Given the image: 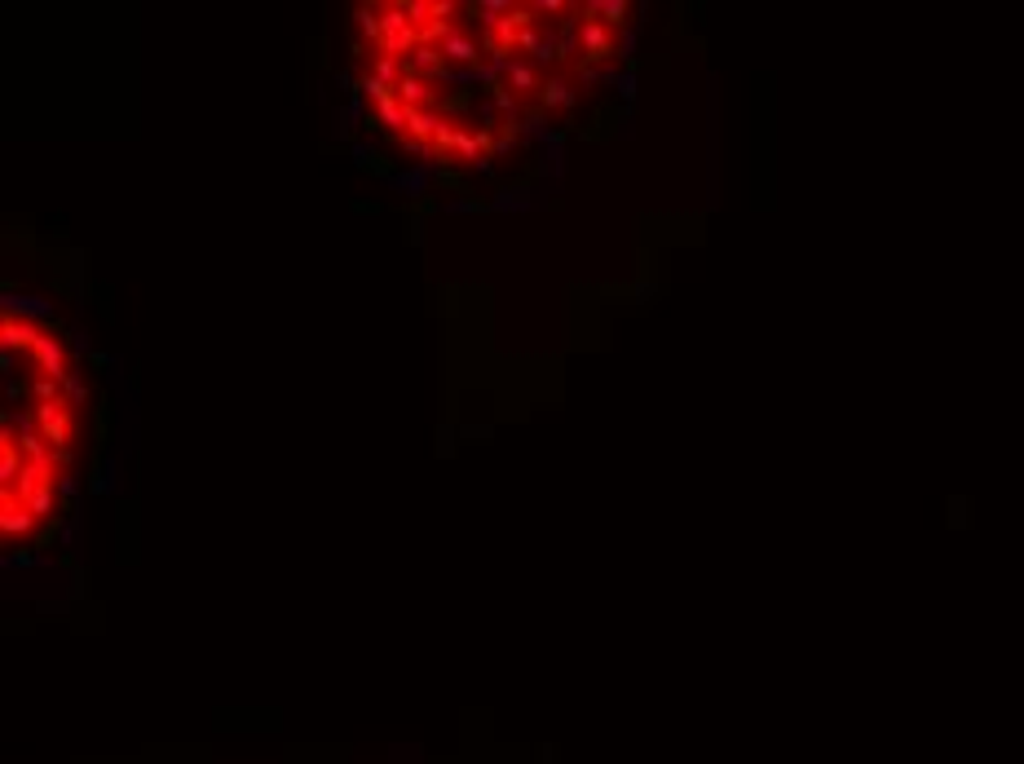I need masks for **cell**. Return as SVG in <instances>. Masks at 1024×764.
Instances as JSON below:
<instances>
[{
    "mask_svg": "<svg viewBox=\"0 0 1024 764\" xmlns=\"http://www.w3.org/2000/svg\"><path fill=\"white\" fill-rule=\"evenodd\" d=\"M437 49H442L446 67H455V71H468V67H486V53H491L486 36H482L477 27H468V22H460V27L442 31V36H437Z\"/></svg>",
    "mask_w": 1024,
    "mask_h": 764,
    "instance_id": "6da1fadb",
    "label": "cell"
},
{
    "mask_svg": "<svg viewBox=\"0 0 1024 764\" xmlns=\"http://www.w3.org/2000/svg\"><path fill=\"white\" fill-rule=\"evenodd\" d=\"M31 363L40 367V376H49V381H67L71 376V363H67V345L58 341V336H49V332H40L36 341H31Z\"/></svg>",
    "mask_w": 1024,
    "mask_h": 764,
    "instance_id": "7a4b0ae2",
    "label": "cell"
},
{
    "mask_svg": "<svg viewBox=\"0 0 1024 764\" xmlns=\"http://www.w3.org/2000/svg\"><path fill=\"white\" fill-rule=\"evenodd\" d=\"M579 40H583V62H610V58H614V44H619V31L605 27L601 18H588V13H583Z\"/></svg>",
    "mask_w": 1024,
    "mask_h": 764,
    "instance_id": "3957f363",
    "label": "cell"
},
{
    "mask_svg": "<svg viewBox=\"0 0 1024 764\" xmlns=\"http://www.w3.org/2000/svg\"><path fill=\"white\" fill-rule=\"evenodd\" d=\"M0 310H4V318H27V323H58L49 301H40V296H22V292H13V287H4V292H0Z\"/></svg>",
    "mask_w": 1024,
    "mask_h": 764,
    "instance_id": "277c9868",
    "label": "cell"
},
{
    "mask_svg": "<svg viewBox=\"0 0 1024 764\" xmlns=\"http://www.w3.org/2000/svg\"><path fill=\"white\" fill-rule=\"evenodd\" d=\"M504 84H508L512 93H516V98L530 107V102H539V93H543L548 76H543V71H539L530 58H521V53H516V62H512V71L504 76Z\"/></svg>",
    "mask_w": 1024,
    "mask_h": 764,
    "instance_id": "5b68a950",
    "label": "cell"
},
{
    "mask_svg": "<svg viewBox=\"0 0 1024 764\" xmlns=\"http://www.w3.org/2000/svg\"><path fill=\"white\" fill-rule=\"evenodd\" d=\"M446 120H451V116H442L437 107H420V111H411V120H406V146H411V150H424L428 141H437V133H442Z\"/></svg>",
    "mask_w": 1024,
    "mask_h": 764,
    "instance_id": "8992f818",
    "label": "cell"
},
{
    "mask_svg": "<svg viewBox=\"0 0 1024 764\" xmlns=\"http://www.w3.org/2000/svg\"><path fill=\"white\" fill-rule=\"evenodd\" d=\"M574 98H579V80L565 76V71H556V76H548V84H543V93H539V107H543V111H570Z\"/></svg>",
    "mask_w": 1024,
    "mask_h": 764,
    "instance_id": "52a82bcc",
    "label": "cell"
},
{
    "mask_svg": "<svg viewBox=\"0 0 1024 764\" xmlns=\"http://www.w3.org/2000/svg\"><path fill=\"white\" fill-rule=\"evenodd\" d=\"M437 168H442V159H428V164H420V168L393 173V177H388V186H397L406 199H424V195H428V181L437 177Z\"/></svg>",
    "mask_w": 1024,
    "mask_h": 764,
    "instance_id": "ba28073f",
    "label": "cell"
},
{
    "mask_svg": "<svg viewBox=\"0 0 1024 764\" xmlns=\"http://www.w3.org/2000/svg\"><path fill=\"white\" fill-rule=\"evenodd\" d=\"M464 13L473 18V27H477L482 36H491V31L512 13V0H473V4H464Z\"/></svg>",
    "mask_w": 1024,
    "mask_h": 764,
    "instance_id": "9c48e42d",
    "label": "cell"
},
{
    "mask_svg": "<svg viewBox=\"0 0 1024 764\" xmlns=\"http://www.w3.org/2000/svg\"><path fill=\"white\" fill-rule=\"evenodd\" d=\"M583 13H588V18H601V22H605V27H614V31H623V27H632V22H636L628 0H588V4H583Z\"/></svg>",
    "mask_w": 1024,
    "mask_h": 764,
    "instance_id": "30bf717a",
    "label": "cell"
},
{
    "mask_svg": "<svg viewBox=\"0 0 1024 764\" xmlns=\"http://www.w3.org/2000/svg\"><path fill=\"white\" fill-rule=\"evenodd\" d=\"M406 71L411 76H424V80H442L446 76V58L437 44H415V53L406 58Z\"/></svg>",
    "mask_w": 1024,
    "mask_h": 764,
    "instance_id": "8fae6325",
    "label": "cell"
},
{
    "mask_svg": "<svg viewBox=\"0 0 1024 764\" xmlns=\"http://www.w3.org/2000/svg\"><path fill=\"white\" fill-rule=\"evenodd\" d=\"M393 93H397V102H402L406 111H420V107H437V102H433V80H424V76H411V71L402 76V84H397Z\"/></svg>",
    "mask_w": 1024,
    "mask_h": 764,
    "instance_id": "7c38bea8",
    "label": "cell"
},
{
    "mask_svg": "<svg viewBox=\"0 0 1024 764\" xmlns=\"http://www.w3.org/2000/svg\"><path fill=\"white\" fill-rule=\"evenodd\" d=\"M40 336V327L36 323H27V318H4L0 323V350L4 354H13V350H31V341Z\"/></svg>",
    "mask_w": 1024,
    "mask_h": 764,
    "instance_id": "4fadbf2b",
    "label": "cell"
},
{
    "mask_svg": "<svg viewBox=\"0 0 1024 764\" xmlns=\"http://www.w3.org/2000/svg\"><path fill=\"white\" fill-rule=\"evenodd\" d=\"M376 111V125L384 128V133H393L397 141H406V120H411V111L397 102V93L388 98V102H380V107H372Z\"/></svg>",
    "mask_w": 1024,
    "mask_h": 764,
    "instance_id": "5bb4252c",
    "label": "cell"
},
{
    "mask_svg": "<svg viewBox=\"0 0 1024 764\" xmlns=\"http://www.w3.org/2000/svg\"><path fill=\"white\" fill-rule=\"evenodd\" d=\"M31 526H36V517H31L27 504H18V500H4V504H0V530H4V535H31Z\"/></svg>",
    "mask_w": 1024,
    "mask_h": 764,
    "instance_id": "9a60e30c",
    "label": "cell"
},
{
    "mask_svg": "<svg viewBox=\"0 0 1024 764\" xmlns=\"http://www.w3.org/2000/svg\"><path fill=\"white\" fill-rule=\"evenodd\" d=\"M376 80H384V84H402V76H406V62L402 58H388V53H372V67H367Z\"/></svg>",
    "mask_w": 1024,
    "mask_h": 764,
    "instance_id": "2e32d148",
    "label": "cell"
},
{
    "mask_svg": "<svg viewBox=\"0 0 1024 764\" xmlns=\"http://www.w3.org/2000/svg\"><path fill=\"white\" fill-rule=\"evenodd\" d=\"M354 27L363 31V40L380 44V4H358L354 9Z\"/></svg>",
    "mask_w": 1024,
    "mask_h": 764,
    "instance_id": "e0dca14e",
    "label": "cell"
},
{
    "mask_svg": "<svg viewBox=\"0 0 1024 764\" xmlns=\"http://www.w3.org/2000/svg\"><path fill=\"white\" fill-rule=\"evenodd\" d=\"M539 168H543L548 177H561V173H565V141H561V133H556L552 141H543V159H539Z\"/></svg>",
    "mask_w": 1024,
    "mask_h": 764,
    "instance_id": "ac0fdd59",
    "label": "cell"
},
{
    "mask_svg": "<svg viewBox=\"0 0 1024 764\" xmlns=\"http://www.w3.org/2000/svg\"><path fill=\"white\" fill-rule=\"evenodd\" d=\"M530 204V190L525 186H504V190H495V199H491V208H500V213H521Z\"/></svg>",
    "mask_w": 1024,
    "mask_h": 764,
    "instance_id": "d6986e66",
    "label": "cell"
},
{
    "mask_svg": "<svg viewBox=\"0 0 1024 764\" xmlns=\"http://www.w3.org/2000/svg\"><path fill=\"white\" fill-rule=\"evenodd\" d=\"M358 93H363L372 107H380V102H388V98H393V84H384V80H376L372 71H363V80H358Z\"/></svg>",
    "mask_w": 1024,
    "mask_h": 764,
    "instance_id": "ffe728a7",
    "label": "cell"
},
{
    "mask_svg": "<svg viewBox=\"0 0 1024 764\" xmlns=\"http://www.w3.org/2000/svg\"><path fill=\"white\" fill-rule=\"evenodd\" d=\"M53 500H58V482H44V487L27 500V509H31V517L40 521V517H53Z\"/></svg>",
    "mask_w": 1024,
    "mask_h": 764,
    "instance_id": "44dd1931",
    "label": "cell"
},
{
    "mask_svg": "<svg viewBox=\"0 0 1024 764\" xmlns=\"http://www.w3.org/2000/svg\"><path fill=\"white\" fill-rule=\"evenodd\" d=\"M516 137H525V141H552L556 133L548 128V120H543V116H525V120L516 125Z\"/></svg>",
    "mask_w": 1024,
    "mask_h": 764,
    "instance_id": "7402d4cb",
    "label": "cell"
},
{
    "mask_svg": "<svg viewBox=\"0 0 1024 764\" xmlns=\"http://www.w3.org/2000/svg\"><path fill=\"white\" fill-rule=\"evenodd\" d=\"M605 80L619 89V98H623V102H632V98H636V71H619V67H610V71H605Z\"/></svg>",
    "mask_w": 1024,
    "mask_h": 764,
    "instance_id": "603a6c76",
    "label": "cell"
},
{
    "mask_svg": "<svg viewBox=\"0 0 1024 764\" xmlns=\"http://www.w3.org/2000/svg\"><path fill=\"white\" fill-rule=\"evenodd\" d=\"M62 402H67V406H84V402H89V389H84V381H80L76 372L62 381Z\"/></svg>",
    "mask_w": 1024,
    "mask_h": 764,
    "instance_id": "cb8c5ba5",
    "label": "cell"
},
{
    "mask_svg": "<svg viewBox=\"0 0 1024 764\" xmlns=\"http://www.w3.org/2000/svg\"><path fill=\"white\" fill-rule=\"evenodd\" d=\"M31 393H36V402H62V384L49 381V376H36Z\"/></svg>",
    "mask_w": 1024,
    "mask_h": 764,
    "instance_id": "d4e9b609",
    "label": "cell"
},
{
    "mask_svg": "<svg viewBox=\"0 0 1024 764\" xmlns=\"http://www.w3.org/2000/svg\"><path fill=\"white\" fill-rule=\"evenodd\" d=\"M614 58H628V62L636 58V22L619 31V44H614Z\"/></svg>",
    "mask_w": 1024,
    "mask_h": 764,
    "instance_id": "484cf974",
    "label": "cell"
},
{
    "mask_svg": "<svg viewBox=\"0 0 1024 764\" xmlns=\"http://www.w3.org/2000/svg\"><path fill=\"white\" fill-rule=\"evenodd\" d=\"M512 146H516V125H504V133L495 137V155H508Z\"/></svg>",
    "mask_w": 1024,
    "mask_h": 764,
    "instance_id": "4316f807",
    "label": "cell"
},
{
    "mask_svg": "<svg viewBox=\"0 0 1024 764\" xmlns=\"http://www.w3.org/2000/svg\"><path fill=\"white\" fill-rule=\"evenodd\" d=\"M76 491H80V482H76V473H58V495H62V500H71Z\"/></svg>",
    "mask_w": 1024,
    "mask_h": 764,
    "instance_id": "83f0119b",
    "label": "cell"
},
{
    "mask_svg": "<svg viewBox=\"0 0 1024 764\" xmlns=\"http://www.w3.org/2000/svg\"><path fill=\"white\" fill-rule=\"evenodd\" d=\"M574 80H579L583 89H592V84H596V80H605V76H601L596 67H579V71H574Z\"/></svg>",
    "mask_w": 1024,
    "mask_h": 764,
    "instance_id": "f1b7e54d",
    "label": "cell"
},
{
    "mask_svg": "<svg viewBox=\"0 0 1024 764\" xmlns=\"http://www.w3.org/2000/svg\"><path fill=\"white\" fill-rule=\"evenodd\" d=\"M477 208H482L477 199H451L446 204V213H477Z\"/></svg>",
    "mask_w": 1024,
    "mask_h": 764,
    "instance_id": "f546056e",
    "label": "cell"
},
{
    "mask_svg": "<svg viewBox=\"0 0 1024 764\" xmlns=\"http://www.w3.org/2000/svg\"><path fill=\"white\" fill-rule=\"evenodd\" d=\"M354 159H358V164L367 168V164H372L376 155H372V146H367V141H358V146H354Z\"/></svg>",
    "mask_w": 1024,
    "mask_h": 764,
    "instance_id": "4dcf8cb0",
    "label": "cell"
}]
</instances>
